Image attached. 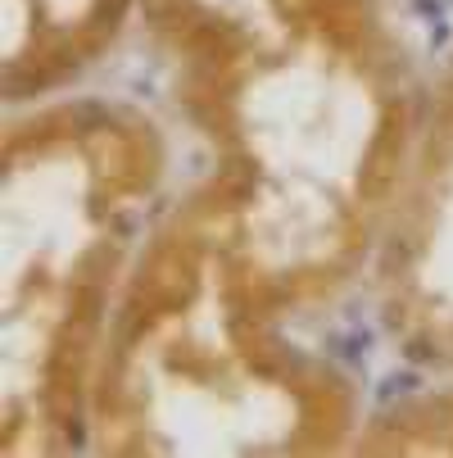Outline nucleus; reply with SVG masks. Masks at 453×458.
I'll use <instances>...</instances> for the list:
<instances>
[{"mask_svg":"<svg viewBox=\"0 0 453 458\" xmlns=\"http://www.w3.org/2000/svg\"><path fill=\"white\" fill-rule=\"evenodd\" d=\"M245 273L299 318L367 282L422 100L381 0H137Z\"/></svg>","mask_w":453,"mask_h":458,"instance_id":"1","label":"nucleus"},{"mask_svg":"<svg viewBox=\"0 0 453 458\" xmlns=\"http://www.w3.org/2000/svg\"><path fill=\"white\" fill-rule=\"evenodd\" d=\"M363 390L304 345L245 273L214 195L190 182L155 218L91 377L87 454H354Z\"/></svg>","mask_w":453,"mask_h":458,"instance_id":"2","label":"nucleus"},{"mask_svg":"<svg viewBox=\"0 0 453 458\" xmlns=\"http://www.w3.org/2000/svg\"><path fill=\"white\" fill-rule=\"evenodd\" d=\"M172 146L118 96L10 109L0 150V454L87 449L91 377L137 254L164 214Z\"/></svg>","mask_w":453,"mask_h":458,"instance_id":"3","label":"nucleus"},{"mask_svg":"<svg viewBox=\"0 0 453 458\" xmlns=\"http://www.w3.org/2000/svg\"><path fill=\"white\" fill-rule=\"evenodd\" d=\"M381 268L417 313L453 327V46L422 100L417 146L381 232Z\"/></svg>","mask_w":453,"mask_h":458,"instance_id":"4","label":"nucleus"},{"mask_svg":"<svg viewBox=\"0 0 453 458\" xmlns=\"http://www.w3.org/2000/svg\"><path fill=\"white\" fill-rule=\"evenodd\" d=\"M137 0H0V96L5 109L78 91L118 50Z\"/></svg>","mask_w":453,"mask_h":458,"instance_id":"5","label":"nucleus"},{"mask_svg":"<svg viewBox=\"0 0 453 458\" xmlns=\"http://www.w3.org/2000/svg\"><path fill=\"white\" fill-rule=\"evenodd\" d=\"M354 454L390 458V454H417V458H453V372H440L431 386L413 390L404 400L381 404L363 418V431L354 440Z\"/></svg>","mask_w":453,"mask_h":458,"instance_id":"6","label":"nucleus"}]
</instances>
